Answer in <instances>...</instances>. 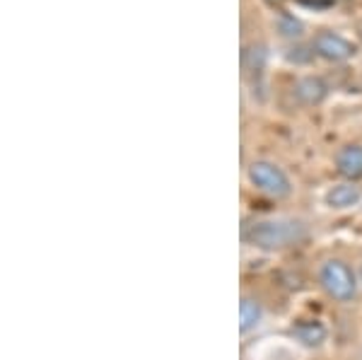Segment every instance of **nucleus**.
Listing matches in <instances>:
<instances>
[{"mask_svg":"<svg viewBox=\"0 0 362 360\" xmlns=\"http://www.w3.org/2000/svg\"><path fill=\"white\" fill-rule=\"evenodd\" d=\"M244 242L264 252H283L307 240V228L300 220H254L242 228Z\"/></svg>","mask_w":362,"mask_h":360,"instance_id":"1","label":"nucleus"},{"mask_svg":"<svg viewBox=\"0 0 362 360\" xmlns=\"http://www.w3.org/2000/svg\"><path fill=\"white\" fill-rule=\"evenodd\" d=\"M319 286L336 303H350L358 295V281L353 269L341 259H329L319 269Z\"/></svg>","mask_w":362,"mask_h":360,"instance_id":"2","label":"nucleus"},{"mask_svg":"<svg viewBox=\"0 0 362 360\" xmlns=\"http://www.w3.org/2000/svg\"><path fill=\"white\" fill-rule=\"evenodd\" d=\"M249 182L254 184L261 194L271 196V199H288L293 194V184H290V177L285 174L276 162L268 160H254L249 165Z\"/></svg>","mask_w":362,"mask_h":360,"instance_id":"3","label":"nucleus"},{"mask_svg":"<svg viewBox=\"0 0 362 360\" xmlns=\"http://www.w3.org/2000/svg\"><path fill=\"white\" fill-rule=\"evenodd\" d=\"M312 54L329 63H343L358 54V46L350 42V39L341 37V34L326 29V32H319L312 39Z\"/></svg>","mask_w":362,"mask_h":360,"instance_id":"4","label":"nucleus"},{"mask_svg":"<svg viewBox=\"0 0 362 360\" xmlns=\"http://www.w3.org/2000/svg\"><path fill=\"white\" fill-rule=\"evenodd\" d=\"M336 170L341 177L358 182L362 179V145H346L336 155Z\"/></svg>","mask_w":362,"mask_h":360,"instance_id":"5","label":"nucleus"},{"mask_svg":"<svg viewBox=\"0 0 362 360\" xmlns=\"http://www.w3.org/2000/svg\"><path fill=\"white\" fill-rule=\"evenodd\" d=\"M295 95L300 97L302 104H319L326 100V95H329V85H326L321 78H317V75H307V78L297 80Z\"/></svg>","mask_w":362,"mask_h":360,"instance_id":"6","label":"nucleus"},{"mask_svg":"<svg viewBox=\"0 0 362 360\" xmlns=\"http://www.w3.org/2000/svg\"><path fill=\"white\" fill-rule=\"evenodd\" d=\"M264 317V310H261V303L256 298H249L244 295L242 303H239V332L242 334H249L256 324L261 322Z\"/></svg>","mask_w":362,"mask_h":360,"instance_id":"7","label":"nucleus"},{"mask_svg":"<svg viewBox=\"0 0 362 360\" xmlns=\"http://www.w3.org/2000/svg\"><path fill=\"white\" fill-rule=\"evenodd\" d=\"M358 201H360V189L355 187L353 182L336 184V187L326 194V203H329L331 208H350Z\"/></svg>","mask_w":362,"mask_h":360,"instance_id":"8","label":"nucleus"},{"mask_svg":"<svg viewBox=\"0 0 362 360\" xmlns=\"http://www.w3.org/2000/svg\"><path fill=\"white\" fill-rule=\"evenodd\" d=\"M293 334L305 346H319L326 339V329L319 322H297L293 327Z\"/></svg>","mask_w":362,"mask_h":360,"instance_id":"9","label":"nucleus"},{"mask_svg":"<svg viewBox=\"0 0 362 360\" xmlns=\"http://www.w3.org/2000/svg\"><path fill=\"white\" fill-rule=\"evenodd\" d=\"M358 37L362 39V22H360V27H358Z\"/></svg>","mask_w":362,"mask_h":360,"instance_id":"10","label":"nucleus"},{"mask_svg":"<svg viewBox=\"0 0 362 360\" xmlns=\"http://www.w3.org/2000/svg\"><path fill=\"white\" fill-rule=\"evenodd\" d=\"M266 3H273V5H276V3H280V0H266Z\"/></svg>","mask_w":362,"mask_h":360,"instance_id":"11","label":"nucleus"},{"mask_svg":"<svg viewBox=\"0 0 362 360\" xmlns=\"http://www.w3.org/2000/svg\"><path fill=\"white\" fill-rule=\"evenodd\" d=\"M360 283H362V269H360Z\"/></svg>","mask_w":362,"mask_h":360,"instance_id":"12","label":"nucleus"}]
</instances>
